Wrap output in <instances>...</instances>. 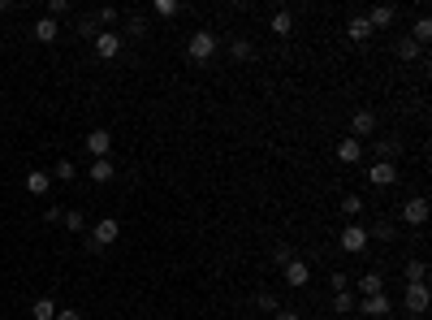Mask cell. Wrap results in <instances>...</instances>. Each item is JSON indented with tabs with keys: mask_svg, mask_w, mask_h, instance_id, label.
Returning <instances> with one entry per match:
<instances>
[{
	"mask_svg": "<svg viewBox=\"0 0 432 320\" xmlns=\"http://www.w3.org/2000/svg\"><path fill=\"white\" fill-rule=\"evenodd\" d=\"M117 238H121V221L104 217V221H95V230H91V238H87V251H104V247H113Z\"/></svg>",
	"mask_w": 432,
	"mask_h": 320,
	"instance_id": "cell-2",
	"label": "cell"
},
{
	"mask_svg": "<svg viewBox=\"0 0 432 320\" xmlns=\"http://www.w3.org/2000/svg\"><path fill=\"white\" fill-rule=\"evenodd\" d=\"M367 182H372V186H393L398 182V165H393V160H372Z\"/></svg>",
	"mask_w": 432,
	"mask_h": 320,
	"instance_id": "cell-10",
	"label": "cell"
},
{
	"mask_svg": "<svg viewBox=\"0 0 432 320\" xmlns=\"http://www.w3.org/2000/svg\"><path fill=\"white\" fill-rule=\"evenodd\" d=\"M350 281H355L359 299H367V294H385V277H380V273H363V277H350Z\"/></svg>",
	"mask_w": 432,
	"mask_h": 320,
	"instance_id": "cell-14",
	"label": "cell"
},
{
	"mask_svg": "<svg viewBox=\"0 0 432 320\" xmlns=\"http://www.w3.org/2000/svg\"><path fill=\"white\" fill-rule=\"evenodd\" d=\"M281 277H285V286H290V290H302V286L311 281V268H307V260H298V255H294V260L281 268Z\"/></svg>",
	"mask_w": 432,
	"mask_h": 320,
	"instance_id": "cell-9",
	"label": "cell"
},
{
	"mask_svg": "<svg viewBox=\"0 0 432 320\" xmlns=\"http://www.w3.org/2000/svg\"><path fill=\"white\" fill-rule=\"evenodd\" d=\"M91 182H113L117 178V165H113V160H91Z\"/></svg>",
	"mask_w": 432,
	"mask_h": 320,
	"instance_id": "cell-20",
	"label": "cell"
},
{
	"mask_svg": "<svg viewBox=\"0 0 432 320\" xmlns=\"http://www.w3.org/2000/svg\"><path fill=\"white\" fill-rule=\"evenodd\" d=\"M273 320H302V316H298L294 308H277V312H273Z\"/></svg>",
	"mask_w": 432,
	"mask_h": 320,
	"instance_id": "cell-40",
	"label": "cell"
},
{
	"mask_svg": "<svg viewBox=\"0 0 432 320\" xmlns=\"http://www.w3.org/2000/svg\"><path fill=\"white\" fill-rule=\"evenodd\" d=\"M216 48H220V39L212 35V30H195V35L186 39V57L195 61V66H207V61L216 57Z\"/></svg>",
	"mask_w": 432,
	"mask_h": 320,
	"instance_id": "cell-1",
	"label": "cell"
},
{
	"mask_svg": "<svg viewBox=\"0 0 432 320\" xmlns=\"http://www.w3.org/2000/svg\"><path fill=\"white\" fill-rule=\"evenodd\" d=\"M65 13H70V0H48V13H43V18L61 22V18H65Z\"/></svg>",
	"mask_w": 432,
	"mask_h": 320,
	"instance_id": "cell-33",
	"label": "cell"
},
{
	"mask_svg": "<svg viewBox=\"0 0 432 320\" xmlns=\"http://www.w3.org/2000/svg\"><path fill=\"white\" fill-rule=\"evenodd\" d=\"M255 303H260V308H264V312H277V308H281V299H277V294H260V299H255Z\"/></svg>",
	"mask_w": 432,
	"mask_h": 320,
	"instance_id": "cell-38",
	"label": "cell"
},
{
	"mask_svg": "<svg viewBox=\"0 0 432 320\" xmlns=\"http://www.w3.org/2000/svg\"><path fill=\"white\" fill-rule=\"evenodd\" d=\"M338 160H342V165H359V160H363V143L359 139H338Z\"/></svg>",
	"mask_w": 432,
	"mask_h": 320,
	"instance_id": "cell-15",
	"label": "cell"
},
{
	"mask_svg": "<svg viewBox=\"0 0 432 320\" xmlns=\"http://www.w3.org/2000/svg\"><path fill=\"white\" fill-rule=\"evenodd\" d=\"M95 57H100V61L121 57V35H113V30H100V35H95Z\"/></svg>",
	"mask_w": 432,
	"mask_h": 320,
	"instance_id": "cell-11",
	"label": "cell"
},
{
	"mask_svg": "<svg viewBox=\"0 0 432 320\" xmlns=\"http://www.w3.org/2000/svg\"><path fill=\"white\" fill-rule=\"evenodd\" d=\"M372 152H376V160H393L398 152H402V143L398 139H372Z\"/></svg>",
	"mask_w": 432,
	"mask_h": 320,
	"instance_id": "cell-21",
	"label": "cell"
},
{
	"mask_svg": "<svg viewBox=\"0 0 432 320\" xmlns=\"http://www.w3.org/2000/svg\"><path fill=\"white\" fill-rule=\"evenodd\" d=\"M43 221H48V226H56V221H65V212H61V208H43Z\"/></svg>",
	"mask_w": 432,
	"mask_h": 320,
	"instance_id": "cell-39",
	"label": "cell"
},
{
	"mask_svg": "<svg viewBox=\"0 0 432 320\" xmlns=\"http://www.w3.org/2000/svg\"><path fill=\"white\" fill-rule=\"evenodd\" d=\"M83 148H87L91 160H108V152H113V134H108V130H91L83 139Z\"/></svg>",
	"mask_w": 432,
	"mask_h": 320,
	"instance_id": "cell-8",
	"label": "cell"
},
{
	"mask_svg": "<svg viewBox=\"0 0 432 320\" xmlns=\"http://www.w3.org/2000/svg\"><path fill=\"white\" fill-rule=\"evenodd\" d=\"M393 52H398V57H402V61H415V57H420V43H415L411 35H402V39H398V43H393Z\"/></svg>",
	"mask_w": 432,
	"mask_h": 320,
	"instance_id": "cell-27",
	"label": "cell"
},
{
	"mask_svg": "<svg viewBox=\"0 0 432 320\" xmlns=\"http://www.w3.org/2000/svg\"><path fill=\"white\" fill-rule=\"evenodd\" d=\"M393 234H398V230H393V221H376V226L367 230V238H380V243H393Z\"/></svg>",
	"mask_w": 432,
	"mask_h": 320,
	"instance_id": "cell-29",
	"label": "cell"
},
{
	"mask_svg": "<svg viewBox=\"0 0 432 320\" xmlns=\"http://www.w3.org/2000/svg\"><path fill=\"white\" fill-rule=\"evenodd\" d=\"M56 312H61V308H56V299H48V294L30 303V320H56Z\"/></svg>",
	"mask_w": 432,
	"mask_h": 320,
	"instance_id": "cell-19",
	"label": "cell"
},
{
	"mask_svg": "<svg viewBox=\"0 0 432 320\" xmlns=\"http://www.w3.org/2000/svg\"><path fill=\"white\" fill-rule=\"evenodd\" d=\"M65 230H70V234L87 230V212H78V208H70V212H65Z\"/></svg>",
	"mask_w": 432,
	"mask_h": 320,
	"instance_id": "cell-31",
	"label": "cell"
},
{
	"mask_svg": "<svg viewBox=\"0 0 432 320\" xmlns=\"http://www.w3.org/2000/svg\"><path fill=\"white\" fill-rule=\"evenodd\" d=\"M398 217H402V226H424V221H428V199L411 195L407 203H398Z\"/></svg>",
	"mask_w": 432,
	"mask_h": 320,
	"instance_id": "cell-5",
	"label": "cell"
},
{
	"mask_svg": "<svg viewBox=\"0 0 432 320\" xmlns=\"http://www.w3.org/2000/svg\"><path fill=\"white\" fill-rule=\"evenodd\" d=\"M251 52H255V48H251L247 39H234V43H229V57H234V61H251Z\"/></svg>",
	"mask_w": 432,
	"mask_h": 320,
	"instance_id": "cell-34",
	"label": "cell"
},
{
	"mask_svg": "<svg viewBox=\"0 0 432 320\" xmlns=\"http://www.w3.org/2000/svg\"><path fill=\"white\" fill-rule=\"evenodd\" d=\"M48 190H52V173H43V169H30V173H26V195L43 199Z\"/></svg>",
	"mask_w": 432,
	"mask_h": 320,
	"instance_id": "cell-13",
	"label": "cell"
},
{
	"mask_svg": "<svg viewBox=\"0 0 432 320\" xmlns=\"http://www.w3.org/2000/svg\"><path fill=\"white\" fill-rule=\"evenodd\" d=\"M363 208H367V203H363L359 195H342V203H338V212H342V217H350V221H355V217H363Z\"/></svg>",
	"mask_w": 432,
	"mask_h": 320,
	"instance_id": "cell-24",
	"label": "cell"
},
{
	"mask_svg": "<svg viewBox=\"0 0 432 320\" xmlns=\"http://www.w3.org/2000/svg\"><path fill=\"white\" fill-rule=\"evenodd\" d=\"M152 13H156V18H178L182 5H178V0H152Z\"/></svg>",
	"mask_w": 432,
	"mask_h": 320,
	"instance_id": "cell-26",
	"label": "cell"
},
{
	"mask_svg": "<svg viewBox=\"0 0 432 320\" xmlns=\"http://www.w3.org/2000/svg\"><path fill=\"white\" fill-rule=\"evenodd\" d=\"M9 9H13V5H9V0H0V18H5V13H9Z\"/></svg>",
	"mask_w": 432,
	"mask_h": 320,
	"instance_id": "cell-42",
	"label": "cell"
},
{
	"mask_svg": "<svg viewBox=\"0 0 432 320\" xmlns=\"http://www.w3.org/2000/svg\"><path fill=\"white\" fill-rule=\"evenodd\" d=\"M411 39L420 43V48L432 39V22H428V13H420V18H415V26H411Z\"/></svg>",
	"mask_w": 432,
	"mask_h": 320,
	"instance_id": "cell-23",
	"label": "cell"
},
{
	"mask_svg": "<svg viewBox=\"0 0 432 320\" xmlns=\"http://www.w3.org/2000/svg\"><path fill=\"white\" fill-rule=\"evenodd\" d=\"M346 39H350V43H367V39H372V26H367L363 13H355V18L346 22Z\"/></svg>",
	"mask_w": 432,
	"mask_h": 320,
	"instance_id": "cell-16",
	"label": "cell"
},
{
	"mask_svg": "<svg viewBox=\"0 0 432 320\" xmlns=\"http://www.w3.org/2000/svg\"><path fill=\"white\" fill-rule=\"evenodd\" d=\"M74 178H78V165L61 156V160H56V169H52V182H74Z\"/></svg>",
	"mask_w": 432,
	"mask_h": 320,
	"instance_id": "cell-25",
	"label": "cell"
},
{
	"mask_svg": "<svg viewBox=\"0 0 432 320\" xmlns=\"http://www.w3.org/2000/svg\"><path fill=\"white\" fill-rule=\"evenodd\" d=\"M329 286H333V294H338V290H350V273H333Z\"/></svg>",
	"mask_w": 432,
	"mask_h": 320,
	"instance_id": "cell-36",
	"label": "cell"
},
{
	"mask_svg": "<svg viewBox=\"0 0 432 320\" xmlns=\"http://www.w3.org/2000/svg\"><path fill=\"white\" fill-rule=\"evenodd\" d=\"M78 35H100V22H95V13H87V18H78Z\"/></svg>",
	"mask_w": 432,
	"mask_h": 320,
	"instance_id": "cell-35",
	"label": "cell"
},
{
	"mask_svg": "<svg viewBox=\"0 0 432 320\" xmlns=\"http://www.w3.org/2000/svg\"><path fill=\"white\" fill-rule=\"evenodd\" d=\"M367 243H372V238H367V226H359V221H350V226L338 234V247H342V251H350V255H359Z\"/></svg>",
	"mask_w": 432,
	"mask_h": 320,
	"instance_id": "cell-4",
	"label": "cell"
},
{
	"mask_svg": "<svg viewBox=\"0 0 432 320\" xmlns=\"http://www.w3.org/2000/svg\"><path fill=\"white\" fill-rule=\"evenodd\" d=\"M117 18H121V13H117V9H100V13H95V22H100V26H113Z\"/></svg>",
	"mask_w": 432,
	"mask_h": 320,
	"instance_id": "cell-37",
	"label": "cell"
},
{
	"mask_svg": "<svg viewBox=\"0 0 432 320\" xmlns=\"http://www.w3.org/2000/svg\"><path fill=\"white\" fill-rule=\"evenodd\" d=\"M363 18H367V26H372V30H385V26L398 22V5H376L372 13H363Z\"/></svg>",
	"mask_w": 432,
	"mask_h": 320,
	"instance_id": "cell-12",
	"label": "cell"
},
{
	"mask_svg": "<svg viewBox=\"0 0 432 320\" xmlns=\"http://www.w3.org/2000/svg\"><path fill=\"white\" fill-rule=\"evenodd\" d=\"M30 35H35L39 43H52V39L61 35V22H52V18H39L35 26H30Z\"/></svg>",
	"mask_w": 432,
	"mask_h": 320,
	"instance_id": "cell-18",
	"label": "cell"
},
{
	"mask_svg": "<svg viewBox=\"0 0 432 320\" xmlns=\"http://www.w3.org/2000/svg\"><path fill=\"white\" fill-rule=\"evenodd\" d=\"M273 35H277V39H290V35H294V9L273 13Z\"/></svg>",
	"mask_w": 432,
	"mask_h": 320,
	"instance_id": "cell-17",
	"label": "cell"
},
{
	"mask_svg": "<svg viewBox=\"0 0 432 320\" xmlns=\"http://www.w3.org/2000/svg\"><path fill=\"white\" fill-rule=\"evenodd\" d=\"M402 281H407V286H415V281H428V264H424V260H407V268H402Z\"/></svg>",
	"mask_w": 432,
	"mask_h": 320,
	"instance_id": "cell-22",
	"label": "cell"
},
{
	"mask_svg": "<svg viewBox=\"0 0 432 320\" xmlns=\"http://www.w3.org/2000/svg\"><path fill=\"white\" fill-rule=\"evenodd\" d=\"M376 134V113L372 108H355V117H350V139H372Z\"/></svg>",
	"mask_w": 432,
	"mask_h": 320,
	"instance_id": "cell-6",
	"label": "cell"
},
{
	"mask_svg": "<svg viewBox=\"0 0 432 320\" xmlns=\"http://www.w3.org/2000/svg\"><path fill=\"white\" fill-rule=\"evenodd\" d=\"M294 255H298V251H294V243H277V247H273V260H277L281 268H285V264H290V260H294Z\"/></svg>",
	"mask_w": 432,
	"mask_h": 320,
	"instance_id": "cell-32",
	"label": "cell"
},
{
	"mask_svg": "<svg viewBox=\"0 0 432 320\" xmlns=\"http://www.w3.org/2000/svg\"><path fill=\"white\" fill-rule=\"evenodd\" d=\"M355 312H363V316L380 320V316H389V312H393V299H389V294H367V299H359V303H355Z\"/></svg>",
	"mask_w": 432,
	"mask_h": 320,
	"instance_id": "cell-7",
	"label": "cell"
},
{
	"mask_svg": "<svg viewBox=\"0 0 432 320\" xmlns=\"http://www.w3.org/2000/svg\"><path fill=\"white\" fill-rule=\"evenodd\" d=\"M355 294H350V290H338V294H333V312H355Z\"/></svg>",
	"mask_w": 432,
	"mask_h": 320,
	"instance_id": "cell-30",
	"label": "cell"
},
{
	"mask_svg": "<svg viewBox=\"0 0 432 320\" xmlns=\"http://www.w3.org/2000/svg\"><path fill=\"white\" fill-rule=\"evenodd\" d=\"M125 30H130L134 39H143L147 35V18H143V13H125Z\"/></svg>",
	"mask_w": 432,
	"mask_h": 320,
	"instance_id": "cell-28",
	"label": "cell"
},
{
	"mask_svg": "<svg viewBox=\"0 0 432 320\" xmlns=\"http://www.w3.org/2000/svg\"><path fill=\"white\" fill-rule=\"evenodd\" d=\"M428 303H432L428 281H415V286H407V290H402V312H407V316H424Z\"/></svg>",
	"mask_w": 432,
	"mask_h": 320,
	"instance_id": "cell-3",
	"label": "cell"
},
{
	"mask_svg": "<svg viewBox=\"0 0 432 320\" xmlns=\"http://www.w3.org/2000/svg\"><path fill=\"white\" fill-rule=\"evenodd\" d=\"M56 320H83V312H78V308H61Z\"/></svg>",
	"mask_w": 432,
	"mask_h": 320,
	"instance_id": "cell-41",
	"label": "cell"
}]
</instances>
